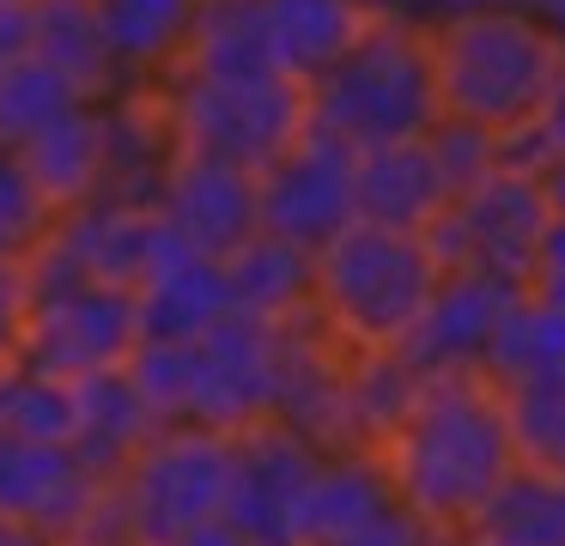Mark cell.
<instances>
[{
    "label": "cell",
    "mask_w": 565,
    "mask_h": 546,
    "mask_svg": "<svg viewBox=\"0 0 565 546\" xmlns=\"http://www.w3.org/2000/svg\"><path fill=\"white\" fill-rule=\"evenodd\" d=\"M390 492L438 534H468L516 473V437L504 383L487 364L426 371L377 437Z\"/></svg>",
    "instance_id": "6da1fadb"
},
{
    "label": "cell",
    "mask_w": 565,
    "mask_h": 546,
    "mask_svg": "<svg viewBox=\"0 0 565 546\" xmlns=\"http://www.w3.org/2000/svg\"><path fill=\"white\" fill-rule=\"evenodd\" d=\"M438 116L480 128L511 146L541 121L553 92L565 85V36L535 7H487V12H438L426 19Z\"/></svg>",
    "instance_id": "7a4b0ae2"
},
{
    "label": "cell",
    "mask_w": 565,
    "mask_h": 546,
    "mask_svg": "<svg viewBox=\"0 0 565 546\" xmlns=\"http://www.w3.org/2000/svg\"><path fill=\"white\" fill-rule=\"evenodd\" d=\"M444 279V255L426 231L353 225L317 249L310 315L347 352H402Z\"/></svg>",
    "instance_id": "3957f363"
},
{
    "label": "cell",
    "mask_w": 565,
    "mask_h": 546,
    "mask_svg": "<svg viewBox=\"0 0 565 546\" xmlns=\"http://www.w3.org/2000/svg\"><path fill=\"white\" fill-rule=\"evenodd\" d=\"M305 116L310 128H322L329 140L353 146V152L431 133L438 79H431L426 19L377 12L359 31V43L305 85Z\"/></svg>",
    "instance_id": "277c9868"
},
{
    "label": "cell",
    "mask_w": 565,
    "mask_h": 546,
    "mask_svg": "<svg viewBox=\"0 0 565 546\" xmlns=\"http://www.w3.org/2000/svg\"><path fill=\"white\" fill-rule=\"evenodd\" d=\"M159 97L171 116L177 152L244 170H262L310 128L305 85L286 73H164Z\"/></svg>",
    "instance_id": "5b68a950"
},
{
    "label": "cell",
    "mask_w": 565,
    "mask_h": 546,
    "mask_svg": "<svg viewBox=\"0 0 565 546\" xmlns=\"http://www.w3.org/2000/svg\"><path fill=\"white\" fill-rule=\"evenodd\" d=\"M553 218V189L541 170H523V164H492L480 182H468L444 218L426 231L438 243L444 267H468V274H487V279H504V286L523 291L529 286V267H535L541 243H547Z\"/></svg>",
    "instance_id": "8992f818"
},
{
    "label": "cell",
    "mask_w": 565,
    "mask_h": 546,
    "mask_svg": "<svg viewBox=\"0 0 565 546\" xmlns=\"http://www.w3.org/2000/svg\"><path fill=\"white\" fill-rule=\"evenodd\" d=\"M116 485H122L128 516H135L147 546L183 540V534H195V528L225 516V497H232V431L159 425L128 456Z\"/></svg>",
    "instance_id": "52a82bcc"
},
{
    "label": "cell",
    "mask_w": 565,
    "mask_h": 546,
    "mask_svg": "<svg viewBox=\"0 0 565 546\" xmlns=\"http://www.w3.org/2000/svg\"><path fill=\"white\" fill-rule=\"evenodd\" d=\"M135 346H140L135 291L74 279V286L50 291V298H31L13 364L79 383V376H98V371H122L135 358Z\"/></svg>",
    "instance_id": "ba28073f"
},
{
    "label": "cell",
    "mask_w": 565,
    "mask_h": 546,
    "mask_svg": "<svg viewBox=\"0 0 565 546\" xmlns=\"http://www.w3.org/2000/svg\"><path fill=\"white\" fill-rule=\"evenodd\" d=\"M353 146L329 140L322 128H305L286 152H274L256 170V213L262 231L280 243L317 255L329 237L353 225Z\"/></svg>",
    "instance_id": "9c48e42d"
},
{
    "label": "cell",
    "mask_w": 565,
    "mask_h": 546,
    "mask_svg": "<svg viewBox=\"0 0 565 546\" xmlns=\"http://www.w3.org/2000/svg\"><path fill=\"white\" fill-rule=\"evenodd\" d=\"M274 346L280 322L232 310L220 328L189 340V419L207 431H249L268 419L274 400Z\"/></svg>",
    "instance_id": "30bf717a"
},
{
    "label": "cell",
    "mask_w": 565,
    "mask_h": 546,
    "mask_svg": "<svg viewBox=\"0 0 565 546\" xmlns=\"http://www.w3.org/2000/svg\"><path fill=\"white\" fill-rule=\"evenodd\" d=\"M322 449L305 437L280 431V425H249L232 431V497H225V522L249 534L262 546H292L298 528V504L310 492Z\"/></svg>",
    "instance_id": "8fae6325"
},
{
    "label": "cell",
    "mask_w": 565,
    "mask_h": 546,
    "mask_svg": "<svg viewBox=\"0 0 565 546\" xmlns=\"http://www.w3.org/2000/svg\"><path fill=\"white\" fill-rule=\"evenodd\" d=\"M152 206L164 213L171 237L189 255H207V261H232L262 231L256 170L220 164V158H195V152H177V164H171V176H164Z\"/></svg>",
    "instance_id": "7c38bea8"
},
{
    "label": "cell",
    "mask_w": 565,
    "mask_h": 546,
    "mask_svg": "<svg viewBox=\"0 0 565 546\" xmlns=\"http://www.w3.org/2000/svg\"><path fill=\"white\" fill-rule=\"evenodd\" d=\"M55 237H62V249L74 255V267L86 279L122 291H140L164 261L189 255L152 201H86L55 218Z\"/></svg>",
    "instance_id": "4fadbf2b"
},
{
    "label": "cell",
    "mask_w": 565,
    "mask_h": 546,
    "mask_svg": "<svg viewBox=\"0 0 565 546\" xmlns=\"http://www.w3.org/2000/svg\"><path fill=\"white\" fill-rule=\"evenodd\" d=\"M98 480H110V473H92L67 443H38V437L0 431V516L38 528L50 546L86 510Z\"/></svg>",
    "instance_id": "5bb4252c"
},
{
    "label": "cell",
    "mask_w": 565,
    "mask_h": 546,
    "mask_svg": "<svg viewBox=\"0 0 565 546\" xmlns=\"http://www.w3.org/2000/svg\"><path fill=\"white\" fill-rule=\"evenodd\" d=\"M450 176H444L431 140H395L371 146L353 158V213L365 225H395V231H431L450 206Z\"/></svg>",
    "instance_id": "9a60e30c"
},
{
    "label": "cell",
    "mask_w": 565,
    "mask_h": 546,
    "mask_svg": "<svg viewBox=\"0 0 565 546\" xmlns=\"http://www.w3.org/2000/svg\"><path fill=\"white\" fill-rule=\"evenodd\" d=\"M516 298V286L487 274H468V267H444L438 291H431L426 315H419L414 340H407V358L414 371H450V364H487L492 328H499L504 303Z\"/></svg>",
    "instance_id": "2e32d148"
},
{
    "label": "cell",
    "mask_w": 565,
    "mask_h": 546,
    "mask_svg": "<svg viewBox=\"0 0 565 546\" xmlns=\"http://www.w3.org/2000/svg\"><path fill=\"white\" fill-rule=\"evenodd\" d=\"M13 158L55 218L86 206V201H98V189H104V97L74 104L67 116H55L50 128H38L25 146H13Z\"/></svg>",
    "instance_id": "e0dca14e"
},
{
    "label": "cell",
    "mask_w": 565,
    "mask_h": 546,
    "mask_svg": "<svg viewBox=\"0 0 565 546\" xmlns=\"http://www.w3.org/2000/svg\"><path fill=\"white\" fill-rule=\"evenodd\" d=\"M390 504H395V492H390V473H383L377 449H334V456H322L317 473H310L292 546H347Z\"/></svg>",
    "instance_id": "ac0fdd59"
},
{
    "label": "cell",
    "mask_w": 565,
    "mask_h": 546,
    "mask_svg": "<svg viewBox=\"0 0 565 546\" xmlns=\"http://www.w3.org/2000/svg\"><path fill=\"white\" fill-rule=\"evenodd\" d=\"M371 19H377L371 0H262V36H268L274 73L310 85L359 43Z\"/></svg>",
    "instance_id": "d6986e66"
},
{
    "label": "cell",
    "mask_w": 565,
    "mask_h": 546,
    "mask_svg": "<svg viewBox=\"0 0 565 546\" xmlns=\"http://www.w3.org/2000/svg\"><path fill=\"white\" fill-rule=\"evenodd\" d=\"M152 431H159V419H152L147 395L135 388L128 364L74 383V443L67 449H74L92 473H122L128 456H135Z\"/></svg>",
    "instance_id": "ffe728a7"
},
{
    "label": "cell",
    "mask_w": 565,
    "mask_h": 546,
    "mask_svg": "<svg viewBox=\"0 0 565 546\" xmlns=\"http://www.w3.org/2000/svg\"><path fill=\"white\" fill-rule=\"evenodd\" d=\"M135 310H140V340H201L207 328H220L232 315L225 261L177 255L135 291Z\"/></svg>",
    "instance_id": "44dd1931"
},
{
    "label": "cell",
    "mask_w": 565,
    "mask_h": 546,
    "mask_svg": "<svg viewBox=\"0 0 565 546\" xmlns=\"http://www.w3.org/2000/svg\"><path fill=\"white\" fill-rule=\"evenodd\" d=\"M122 85H159L183 61L201 0H92Z\"/></svg>",
    "instance_id": "7402d4cb"
},
{
    "label": "cell",
    "mask_w": 565,
    "mask_h": 546,
    "mask_svg": "<svg viewBox=\"0 0 565 546\" xmlns=\"http://www.w3.org/2000/svg\"><path fill=\"white\" fill-rule=\"evenodd\" d=\"M25 55L50 61L86 97L122 92V73L110 61V43H104V24H98L92 0H31L25 7Z\"/></svg>",
    "instance_id": "603a6c76"
},
{
    "label": "cell",
    "mask_w": 565,
    "mask_h": 546,
    "mask_svg": "<svg viewBox=\"0 0 565 546\" xmlns=\"http://www.w3.org/2000/svg\"><path fill=\"white\" fill-rule=\"evenodd\" d=\"M225 286H232V310L262 315V322H292L310 310V286H317V255L280 243L268 231L244 243V249L225 261Z\"/></svg>",
    "instance_id": "cb8c5ba5"
},
{
    "label": "cell",
    "mask_w": 565,
    "mask_h": 546,
    "mask_svg": "<svg viewBox=\"0 0 565 546\" xmlns=\"http://www.w3.org/2000/svg\"><path fill=\"white\" fill-rule=\"evenodd\" d=\"M171 73H274L262 36V0H201L183 61Z\"/></svg>",
    "instance_id": "d4e9b609"
},
{
    "label": "cell",
    "mask_w": 565,
    "mask_h": 546,
    "mask_svg": "<svg viewBox=\"0 0 565 546\" xmlns=\"http://www.w3.org/2000/svg\"><path fill=\"white\" fill-rule=\"evenodd\" d=\"M504 407H511L516 461L541 473H565V358L541 364L529 376H511Z\"/></svg>",
    "instance_id": "484cf974"
},
{
    "label": "cell",
    "mask_w": 565,
    "mask_h": 546,
    "mask_svg": "<svg viewBox=\"0 0 565 546\" xmlns=\"http://www.w3.org/2000/svg\"><path fill=\"white\" fill-rule=\"evenodd\" d=\"M480 528L499 534L504 546H565V473H541L516 461Z\"/></svg>",
    "instance_id": "4316f807"
},
{
    "label": "cell",
    "mask_w": 565,
    "mask_h": 546,
    "mask_svg": "<svg viewBox=\"0 0 565 546\" xmlns=\"http://www.w3.org/2000/svg\"><path fill=\"white\" fill-rule=\"evenodd\" d=\"M74 104H92L74 79L50 67L38 55H19L0 73V146H25L38 128H50L55 116H67Z\"/></svg>",
    "instance_id": "83f0119b"
},
{
    "label": "cell",
    "mask_w": 565,
    "mask_h": 546,
    "mask_svg": "<svg viewBox=\"0 0 565 546\" xmlns=\"http://www.w3.org/2000/svg\"><path fill=\"white\" fill-rule=\"evenodd\" d=\"M553 358H565V315L553 310V303L516 291V298L504 303L499 328H492L487 371L499 376V383H511V376H529V371H541V364H553Z\"/></svg>",
    "instance_id": "f1b7e54d"
},
{
    "label": "cell",
    "mask_w": 565,
    "mask_h": 546,
    "mask_svg": "<svg viewBox=\"0 0 565 546\" xmlns=\"http://www.w3.org/2000/svg\"><path fill=\"white\" fill-rule=\"evenodd\" d=\"M50 225H55V213L38 201V189H31V176L19 170L13 146H0V267L25 261Z\"/></svg>",
    "instance_id": "f546056e"
},
{
    "label": "cell",
    "mask_w": 565,
    "mask_h": 546,
    "mask_svg": "<svg viewBox=\"0 0 565 546\" xmlns=\"http://www.w3.org/2000/svg\"><path fill=\"white\" fill-rule=\"evenodd\" d=\"M55 546H147L135 528V516H128V497H122V485H116V473L98 480V492L86 497V510L67 522Z\"/></svg>",
    "instance_id": "4dcf8cb0"
},
{
    "label": "cell",
    "mask_w": 565,
    "mask_h": 546,
    "mask_svg": "<svg viewBox=\"0 0 565 546\" xmlns=\"http://www.w3.org/2000/svg\"><path fill=\"white\" fill-rule=\"evenodd\" d=\"M444 540H450V534L426 528V522H419L414 510H407L402 497H395V504L383 510V516L371 522V528H359L347 546H444Z\"/></svg>",
    "instance_id": "1f68e13d"
},
{
    "label": "cell",
    "mask_w": 565,
    "mask_h": 546,
    "mask_svg": "<svg viewBox=\"0 0 565 546\" xmlns=\"http://www.w3.org/2000/svg\"><path fill=\"white\" fill-rule=\"evenodd\" d=\"M529 298H541V303H553V310L565 315V213L553 218V231H547V243H541V255H535V267H529Z\"/></svg>",
    "instance_id": "d6a6232c"
},
{
    "label": "cell",
    "mask_w": 565,
    "mask_h": 546,
    "mask_svg": "<svg viewBox=\"0 0 565 546\" xmlns=\"http://www.w3.org/2000/svg\"><path fill=\"white\" fill-rule=\"evenodd\" d=\"M25 279L19 267H0V371L19 358V334H25Z\"/></svg>",
    "instance_id": "836d02e7"
},
{
    "label": "cell",
    "mask_w": 565,
    "mask_h": 546,
    "mask_svg": "<svg viewBox=\"0 0 565 546\" xmlns=\"http://www.w3.org/2000/svg\"><path fill=\"white\" fill-rule=\"evenodd\" d=\"M25 55V7H0V73Z\"/></svg>",
    "instance_id": "e575fe53"
},
{
    "label": "cell",
    "mask_w": 565,
    "mask_h": 546,
    "mask_svg": "<svg viewBox=\"0 0 565 546\" xmlns=\"http://www.w3.org/2000/svg\"><path fill=\"white\" fill-rule=\"evenodd\" d=\"M171 546H262V540H249L237 522H207V528H195V534H183V540H171Z\"/></svg>",
    "instance_id": "d590c367"
},
{
    "label": "cell",
    "mask_w": 565,
    "mask_h": 546,
    "mask_svg": "<svg viewBox=\"0 0 565 546\" xmlns=\"http://www.w3.org/2000/svg\"><path fill=\"white\" fill-rule=\"evenodd\" d=\"M487 7H535V0H431L426 19H438V12H487Z\"/></svg>",
    "instance_id": "8d00e7d4"
},
{
    "label": "cell",
    "mask_w": 565,
    "mask_h": 546,
    "mask_svg": "<svg viewBox=\"0 0 565 546\" xmlns=\"http://www.w3.org/2000/svg\"><path fill=\"white\" fill-rule=\"evenodd\" d=\"M0 546H50V540H43L38 528H25V522H7V516H0Z\"/></svg>",
    "instance_id": "74e56055"
},
{
    "label": "cell",
    "mask_w": 565,
    "mask_h": 546,
    "mask_svg": "<svg viewBox=\"0 0 565 546\" xmlns=\"http://www.w3.org/2000/svg\"><path fill=\"white\" fill-rule=\"evenodd\" d=\"M431 0H371V12H395V19H426Z\"/></svg>",
    "instance_id": "f35d334b"
},
{
    "label": "cell",
    "mask_w": 565,
    "mask_h": 546,
    "mask_svg": "<svg viewBox=\"0 0 565 546\" xmlns=\"http://www.w3.org/2000/svg\"><path fill=\"white\" fill-rule=\"evenodd\" d=\"M444 546H504L499 534H487V528H468V534H450Z\"/></svg>",
    "instance_id": "ab89813d"
},
{
    "label": "cell",
    "mask_w": 565,
    "mask_h": 546,
    "mask_svg": "<svg viewBox=\"0 0 565 546\" xmlns=\"http://www.w3.org/2000/svg\"><path fill=\"white\" fill-rule=\"evenodd\" d=\"M535 12H541V19H547L553 31L565 36V0H535Z\"/></svg>",
    "instance_id": "60d3db41"
},
{
    "label": "cell",
    "mask_w": 565,
    "mask_h": 546,
    "mask_svg": "<svg viewBox=\"0 0 565 546\" xmlns=\"http://www.w3.org/2000/svg\"><path fill=\"white\" fill-rule=\"evenodd\" d=\"M547 189H553V206L565 213V164H559V170H547Z\"/></svg>",
    "instance_id": "b9f144b4"
},
{
    "label": "cell",
    "mask_w": 565,
    "mask_h": 546,
    "mask_svg": "<svg viewBox=\"0 0 565 546\" xmlns=\"http://www.w3.org/2000/svg\"><path fill=\"white\" fill-rule=\"evenodd\" d=\"M0 7H31V0H0Z\"/></svg>",
    "instance_id": "7bdbcfd3"
}]
</instances>
